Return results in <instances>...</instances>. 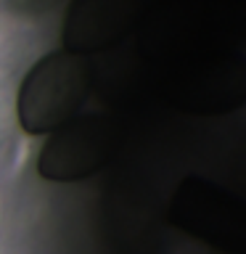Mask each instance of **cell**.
I'll return each instance as SVG.
<instances>
[{
    "label": "cell",
    "mask_w": 246,
    "mask_h": 254,
    "mask_svg": "<svg viewBox=\"0 0 246 254\" xmlns=\"http://www.w3.org/2000/svg\"><path fill=\"white\" fill-rule=\"evenodd\" d=\"M178 103L196 114H225L246 103V56L201 64L180 82Z\"/></svg>",
    "instance_id": "obj_4"
},
{
    "label": "cell",
    "mask_w": 246,
    "mask_h": 254,
    "mask_svg": "<svg viewBox=\"0 0 246 254\" xmlns=\"http://www.w3.org/2000/svg\"><path fill=\"white\" fill-rule=\"evenodd\" d=\"M93 90V66L87 56L66 48L43 56L24 74L16 114L24 132L51 135L71 119L82 117Z\"/></svg>",
    "instance_id": "obj_1"
},
{
    "label": "cell",
    "mask_w": 246,
    "mask_h": 254,
    "mask_svg": "<svg viewBox=\"0 0 246 254\" xmlns=\"http://www.w3.org/2000/svg\"><path fill=\"white\" fill-rule=\"evenodd\" d=\"M114 154V127L103 117H77L48 135L37 172L53 183H77L106 167Z\"/></svg>",
    "instance_id": "obj_2"
},
{
    "label": "cell",
    "mask_w": 246,
    "mask_h": 254,
    "mask_svg": "<svg viewBox=\"0 0 246 254\" xmlns=\"http://www.w3.org/2000/svg\"><path fill=\"white\" fill-rule=\"evenodd\" d=\"M138 0H69L63 16V48L87 56L106 51L132 32Z\"/></svg>",
    "instance_id": "obj_3"
},
{
    "label": "cell",
    "mask_w": 246,
    "mask_h": 254,
    "mask_svg": "<svg viewBox=\"0 0 246 254\" xmlns=\"http://www.w3.org/2000/svg\"><path fill=\"white\" fill-rule=\"evenodd\" d=\"M59 0H5V5L16 13H27V16H35V13H43L48 8H53Z\"/></svg>",
    "instance_id": "obj_5"
}]
</instances>
